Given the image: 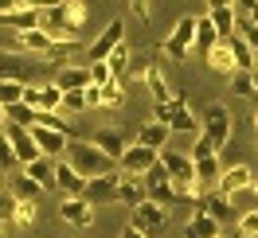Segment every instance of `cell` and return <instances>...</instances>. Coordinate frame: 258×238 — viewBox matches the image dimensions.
Here are the masks:
<instances>
[{
	"instance_id": "16",
	"label": "cell",
	"mask_w": 258,
	"mask_h": 238,
	"mask_svg": "<svg viewBox=\"0 0 258 238\" xmlns=\"http://www.w3.org/2000/svg\"><path fill=\"white\" fill-rule=\"evenodd\" d=\"M55 43H59V39H55L51 32H43V28H32V32H20L16 35V47L20 51H32V55H39V59H47Z\"/></svg>"
},
{
	"instance_id": "7",
	"label": "cell",
	"mask_w": 258,
	"mask_h": 238,
	"mask_svg": "<svg viewBox=\"0 0 258 238\" xmlns=\"http://www.w3.org/2000/svg\"><path fill=\"white\" fill-rule=\"evenodd\" d=\"M145 188H149V199H153V203H161V207H168V203H176V199H180V195H176V184H172V176H168V168H164L161 160L145 172Z\"/></svg>"
},
{
	"instance_id": "18",
	"label": "cell",
	"mask_w": 258,
	"mask_h": 238,
	"mask_svg": "<svg viewBox=\"0 0 258 238\" xmlns=\"http://www.w3.org/2000/svg\"><path fill=\"white\" fill-rule=\"evenodd\" d=\"M55 188L63 191V199H75V195L86 191V180H82V176L63 160V164H55Z\"/></svg>"
},
{
	"instance_id": "17",
	"label": "cell",
	"mask_w": 258,
	"mask_h": 238,
	"mask_svg": "<svg viewBox=\"0 0 258 238\" xmlns=\"http://www.w3.org/2000/svg\"><path fill=\"white\" fill-rule=\"evenodd\" d=\"M145 199H149V188H145L141 176H117V203H125L133 211V207L145 203Z\"/></svg>"
},
{
	"instance_id": "10",
	"label": "cell",
	"mask_w": 258,
	"mask_h": 238,
	"mask_svg": "<svg viewBox=\"0 0 258 238\" xmlns=\"http://www.w3.org/2000/svg\"><path fill=\"white\" fill-rule=\"evenodd\" d=\"M4 137H8V144H12V152H16V164L24 168V164H32V160H39V148H35V137L28 125H4Z\"/></svg>"
},
{
	"instance_id": "32",
	"label": "cell",
	"mask_w": 258,
	"mask_h": 238,
	"mask_svg": "<svg viewBox=\"0 0 258 238\" xmlns=\"http://www.w3.org/2000/svg\"><path fill=\"white\" fill-rule=\"evenodd\" d=\"M129 59H133V55H129V47H125V43H121V47H117V51L110 55V59H106V63H110V74H113L117 82H121V86H125V78H129Z\"/></svg>"
},
{
	"instance_id": "48",
	"label": "cell",
	"mask_w": 258,
	"mask_h": 238,
	"mask_svg": "<svg viewBox=\"0 0 258 238\" xmlns=\"http://www.w3.org/2000/svg\"><path fill=\"white\" fill-rule=\"evenodd\" d=\"M82 94H86V106H90V110H94V106H102V90H98V86H86Z\"/></svg>"
},
{
	"instance_id": "54",
	"label": "cell",
	"mask_w": 258,
	"mask_h": 238,
	"mask_svg": "<svg viewBox=\"0 0 258 238\" xmlns=\"http://www.w3.org/2000/svg\"><path fill=\"white\" fill-rule=\"evenodd\" d=\"M250 78H254V98H258V70H250Z\"/></svg>"
},
{
	"instance_id": "55",
	"label": "cell",
	"mask_w": 258,
	"mask_h": 238,
	"mask_svg": "<svg viewBox=\"0 0 258 238\" xmlns=\"http://www.w3.org/2000/svg\"><path fill=\"white\" fill-rule=\"evenodd\" d=\"M0 191H8V188H4V172H0Z\"/></svg>"
},
{
	"instance_id": "3",
	"label": "cell",
	"mask_w": 258,
	"mask_h": 238,
	"mask_svg": "<svg viewBox=\"0 0 258 238\" xmlns=\"http://www.w3.org/2000/svg\"><path fill=\"white\" fill-rule=\"evenodd\" d=\"M204 141L219 152V148H227V141H231V129H235V121H231V113H227V106H219V102H211V106H204Z\"/></svg>"
},
{
	"instance_id": "46",
	"label": "cell",
	"mask_w": 258,
	"mask_h": 238,
	"mask_svg": "<svg viewBox=\"0 0 258 238\" xmlns=\"http://www.w3.org/2000/svg\"><path fill=\"white\" fill-rule=\"evenodd\" d=\"M12 164H16V152H12V144H8V137L0 133V172H4V168H12Z\"/></svg>"
},
{
	"instance_id": "40",
	"label": "cell",
	"mask_w": 258,
	"mask_h": 238,
	"mask_svg": "<svg viewBox=\"0 0 258 238\" xmlns=\"http://www.w3.org/2000/svg\"><path fill=\"white\" fill-rule=\"evenodd\" d=\"M35 125H43V129H55V133H63V137L71 133V121H67L63 113H43V110H39V121H35Z\"/></svg>"
},
{
	"instance_id": "9",
	"label": "cell",
	"mask_w": 258,
	"mask_h": 238,
	"mask_svg": "<svg viewBox=\"0 0 258 238\" xmlns=\"http://www.w3.org/2000/svg\"><path fill=\"white\" fill-rule=\"evenodd\" d=\"M196 180H200V188H208V184H219V176H223V164H219V156H215V148H211L208 141H196Z\"/></svg>"
},
{
	"instance_id": "12",
	"label": "cell",
	"mask_w": 258,
	"mask_h": 238,
	"mask_svg": "<svg viewBox=\"0 0 258 238\" xmlns=\"http://www.w3.org/2000/svg\"><path fill=\"white\" fill-rule=\"evenodd\" d=\"M254 188V176H250V168L246 164H235V168H223V176H219V184H215V191L223 195V199H235L239 191Z\"/></svg>"
},
{
	"instance_id": "51",
	"label": "cell",
	"mask_w": 258,
	"mask_h": 238,
	"mask_svg": "<svg viewBox=\"0 0 258 238\" xmlns=\"http://www.w3.org/2000/svg\"><path fill=\"white\" fill-rule=\"evenodd\" d=\"M121 238H149V234H145V230H137V226H133V222H129L125 230H121Z\"/></svg>"
},
{
	"instance_id": "2",
	"label": "cell",
	"mask_w": 258,
	"mask_h": 238,
	"mask_svg": "<svg viewBox=\"0 0 258 238\" xmlns=\"http://www.w3.org/2000/svg\"><path fill=\"white\" fill-rule=\"evenodd\" d=\"M161 164L168 168V176H172V184H176V195H180V199H188V195H196V199H200L196 160L188 156V152H172V148H164V152H161Z\"/></svg>"
},
{
	"instance_id": "27",
	"label": "cell",
	"mask_w": 258,
	"mask_h": 238,
	"mask_svg": "<svg viewBox=\"0 0 258 238\" xmlns=\"http://www.w3.org/2000/svg\"><path fill=\"white\" fill-rule=\"evenodd\" d=\"M215 43H219V32H215V24H211L208 16H200V20H196V51L208 59V51L215 47Z\"/></svg>"
},
{
	"instance_id": "39",
	"label": "cell",
	"mask_w": 258,
	"mask_h": 238,
	"mask_svg": "<svg viewBox=\"0 0 258 238\" xmlns=\"http://www.w3.org/2000/svg\"><path fill=\"white\" fill-rule=\"evenodd\" d=\"M12 219H16V195L12 191H0V230L12 226Z\"/></svg>"
},
{
	"instance_id": "50",
	"label": "cell",
	"mask_w": 258,
	"mask_h": 238,
	"mask_svg": "<svg viewBox=\"0 0 258 238\" xmlns=\"http://www.w3.org/2000/svg\"><path fill=\"white\" fill-rule=\"evenodd\" d=\"M20 0H0V16H8V12H16Z\"/></svg>"
},
{
	"instance_id": "23",
	"label": "cell",
	"mask_w": 258,
	"mask_h": 238,
	"mask_svg": "<svg viewBox=\"0 0 258 238\" xmlns=\"http://www.w3.org/2000/svg\"><path fill=\"white\" fill-rule=\"evenodd\" d=\"M184 238H219V222L211 215H204V211H196L188 219V226H184Z\"/></svg>"
},
{
	"instance_id": "11",
	"label": "cell",
	"mask_w": 258,
	"mask_h": 238,
	"mask_svg": "<svg viewBox=\"0 0 258 238\" xmlns=\"http://www.w3.org/2000/svg\"><path fill=\"white\" fill-rule=\"evenodd\" d=\"M157 160H161V152H153V148H145V144L133 141L125 152H121L117 168H125V176H141V180H145V172L153 168V164H157Z\"/></svg>"
},
{
	"instance_id": "34",
	"label": "cell",
	"mask_w": 258,
	"mask_h": 238,
	"mask_svg": "<svg viewBox=\"0 0 258 238\" xmlns=\"http://www.w3.org/2000/svg\"><path fill=\"white\" fill-rule=\"evenodd\" d=\"M59 106H63V90H59L55 82L39 86V110L43 113H59Z\"/></svg>"
},
{
	"instance_id": "30",
	"label": "cell",
	"mask_w": 258,
	"mask_h": 238,
	"mask_svg": "<svg viewBox=\"0 0 258 238\" xmlns=\"http://www.w3.org/2000/svg\"><path fill=\"white\" fill-rule=\"evenodd\" d=\"M24 90H28V82L0 78V106H4V110H8V106H20V102H24Z\"/></svg>"
},
{
	"instance_id": "38",
	"label": "cell",
	"mask_w": 258,
	"mask_h": 238,
	"mask_svg": "<svg viewBox=\"0 0 258 238\" xmlns=\"http://www.w3.org/2000/svg\"><path fill=\"white\" fill-rule=\"evenodd\" d=\"M82 110H90V106H86V94H82V90H67L59 113H82Z\"/></svg>"
},
{
	"instance_id": "29",
	"label": "cell",
	"mask_w": 258,
	"mask_h": 238,
	"mask_svg": "<svg viewBox=\"0 0 258 238\" xmlns=\"http://www.w3.org/2000/svg\"><path fill=\"white\" fill-rule=\"evenodd\" d=\"M208 66H211V70H219V74H231V70H235V59H231L227 39H219V43L208 51Z\"/></svg>"
},
{
	"instance_id": "13",
	"label": "cell",
	"mask_w": 258,
	"mask_h": 238,
	"mask_svg": "<svg viewBox=\"0 0 258 238\" xmlns=\"http://www.w3.org/2000/svg\"><path fill=\"white\" fill-rule=\"evenodd\" d=\"M59 215H63V222H71L75 230H90V226H94V207L86 203L82 195L63 199V203H59Z\"/></svg>"
},
{
	"instance_id": "15",
	"label": "cell",
	"mask_w": 258,
	"mask_h": 238,
	"mask_svg": "<svg viewBox=\"0 0 258 238\" xmlns=\"http://www.w3.org/2000/svg\"><path fill=\"white\" fill-rule=\"evenodd\" d=\"M32 137H35V148H39V156H47V160H55V156H67V137L63 133H55V129H43V125H32Z\"/></svg>"
},
{
	"instance_id": "47",
	"label": "cell",
	"mask_w": 258,
	"mask_h": 238,
	"mask_svg": "<svg viewBox=\"0 0 258 238\" xmlns=\"http://www.w3.org/2000/svg\"><path fill=\"white\" fill-rule=\"evenodd\" d=\"M129 8H133V16L141 20V24L149 20V0H129Z\"/></svg>"
},
{
	"instance_id": "36",
	"label": "cell",
	"mask_w": 258,
	"mask_h": 238,
	"mask_svg": "<svg viewBox=\"0 0 258 238\" xmlns=\"http://www.w3.org/2000/svg\"><path fill=\"white\" fill-rule=\"evenodd\" d=\"M32 222H35V199H16V219H12V226L28 230Z\"/></svg>"
},
{
	"instance_id": "5",
	"label": "cell",
	"mask_w": 258,
	"mask_h": 238,
	"mask_svg": "<svg viewBox=\"0 0 258 238\" xmlns=\"http://www.w3.org/2000/svg\"><path fill=\"white\" fill-rule=\"evenodd\" d=\"M153 121H164L168 133H196V113L184 98H172V102L157 106V117H153Z\"/></svg>"
},
{
	"instance_id": "25",
	"label": "cell",
	"mask_w": 258,
	"mask_h": 238,
	"mask_svg": "<svg viewBox=\"0 0 258 238\" xmlns=\"http://www.w3.org/2000/svg\"><path fill=\"white\" fill-rule=\"evenodd\" d=\"M0 28H16V32H32V28H39V12H35V8H16V12L0 16Z\"/></svg>"
},
{
	"instance_id": "37",
	"label": "cell",
	"mask_w": 258,
	"mask_h": 238,
	"mask_svg": "<svg viewBox=\"0 0 258 238\" xmlns=\"http://www.w3.org/2000/svg\"><path fill=\"white\" fill-rule=\"evenodd\" d=\"M39 184H35V180H28V176L20 172L16 176V188H12V195H16V199H35V203H39Z\"/></svg>"
},
{
	"instance_id": "35",
	"label": "cell",
	"mask_w": 258,
	"mask_h": 238,
	"mask_svg": "<svg viewBox=\"0 0 258 238\" xmlns=\"http://www.w3.org/2000/svg\"><path fill=\"white\" fill-rule=\"evenodd\" d=\"M8 121H12V125H28V129H32L35 121H39V110L24 106V102H20V106H8Z\"/></svg>"
},
{
	"instance_id": "26",
	"label": "cell",
	"mask_w": 258,
	"mask_h": 238,
	"mask_svg": "<svg viewBox=\"0 0 258 238\" xmlns=\"http://www.w3.org/2000/svg\"><path fill=\"white\" fill-rule=\"evenodd\" d=\"M208 20L215 24L219 39H231V35H235V28H239V16H235V8H208Z\"/></svg>"
},
{
	"instance_id": "56",
	"label": "cell",
	"mask_w": 258,
	"mask_h": 238,
	"mask_svg": "<svg viewBox=\"0 0 258 238\" xmlns=\"http://www.w3.org/2000/svg\"><path fill=\"white\" fill-rule=\"evenodd\" d=\"M254 133H258V110H254Z\"/></svg>"
},
{
	"instance_id": "31",
	"label": "cell",
	"mask_w": 258,
	"mask_h": 238,
	"mask_svg": "<svg viewBox=\"0 0 258 238\" xmlns=\"http://www.w3.org/2000/svg\"><path fill=\"white\" fill-rule=\"evenodd\" d=\"M231 94L235 98H250L258 106V98H254V78H250V70H231Z\"/></svg>"
},
{
	"instance_id": "21",
	"label": "cell",
	"mask_w": 258,
	"mask_h": 238,
	"mask_svg": "<svg viewBox=\"0 0 258 238\" xmlns=\"http://www.w3.org/2000/svg\"><path fill=\"white\" fill-rule=\"evenodd\" d=\"M55 86L59 90H86L90 86V66H63L59 74H55Z\"/></svg>"
},
{
	"instance_id": "24",
	"label": "cell",
	"mask_w": 258,
	"mask_h": 238,
	"mask_svg": "<svg viewBox=\"0 0 258 238\" xmlns=\"http://www.w3.org/2000/svg\"><path fill=\"white\" fill-rule=\"evenodd\" d=\"M196 211H204V215H211L215 222H223L227 215H231V199H223L219 191H215V195H200V199H196Z\"/></svg>"
},
{
	"instance_id": "20",
	"label": "cell",
	"mask_w": 258,
	"mask_h": 238,
	"mask_svg": "<svg viewBox=\"0 0 258 238\" xmlns=\"http://www.w3.org/2000/svg\"><path fill=\"white\" fill-rule=\"evenodd\" d=\"M137 144H145V148H153V152H164V141H168V125L164 121H145V125L137 129V137H133Z\"/></svg>"
},
{
	"instance_id": "43",
	"label": "cell",
	"mask_w": 258,
	"mask_h": 238,
	"mask_svg": "<svg viewBox=\"0 0 258 238\" xmlns=\"http://www.w3.org/2000/svg\"><path fill=\"white\" fill-rule=\"evenodd\" d=\"M235 16L258 28V0H235Z\"/></svg>"
},
{
	"instance_id": "22",
	"label": "cell",
	"mask_w": 258,
	"mask_h": 238,
	"mask_svg": "<svg viewBox=\"0 0 258 238\" xmlns=\"http://www.w3.org/2000/svg\"><path fill=\"white\" fill-rule=\"evenodd\" d=\"M24 176H28V180H35L43 191L55 188V160H47V156L32 160V164H24Z\"/></svg>"
},
{
	"instance_id": "6",
	"label": "cell",
	"mask_w": 258,
	"mask_h": 238,
	"mask_svg": "<svg viewBox=\"0 0 258 238\" xmlns=\"http://www.w3.org/2000/svg\"><path fill=\"white\" fill-rule=\"evenodd\" d=\"M121 43H125V20H110V24L102 28V35L86 47V55H90V63H106Z\"/></svg>"
},
{
	"instance_id": "1",
	"label": "cell",
	"mask_w": 258,
	"mask_h": 238,
	"mask_svg": "<svg viewBox=\"0 0 258 238\" xmlns=\"http://www.w3.org/2000/svg\"><path fill=\"white\" fill-rule=\"evenodd\" d=\"M67 164L82 176V180H94V176H110L117 164H113L94 141H71L67 144Z\"/></svg>"
},
{
	"instance_id": "33",
	"label": "cell",
	"mask_w": 258,
	"mask_h": 238,
	"mask_svg": "<svg viewBox=\"0 0 258 238\" xmlns=\"http://www.w3.org/2000/svg\"><path fill=\"white\" fill-rule=\"evenodd\" d=\"M145 86H149V94H153V102H157V106H164V102H172V90H168V82L161 78V70H157V66L149 70Z\"/></svg>"
},
{
	"instance_id": "19",
	"label": "cell",
	"mask_w": 258,
	"mask_h": 238,
	"mask_svg": "<svg viewBox=\"0 0 258 238\" xmlns=\"http://www.w3.org/2000/svg\"><path fill=\"white\" fill-rule=\"evenodd\" d=\"M94 144L113 160V164H117V160H121V152L129 148V137H121L117 129H98V133H94Z\"/></svg>"
},
{
	"instance_id": "53",
	"label": "cell",
	"mask_w": 258,
	"mask_h": 238,
	"mask_svg": "<svg viewBox=\"0 0 258 238\" xmlns=\"http://www.w3.org/2000/svg\"><path fill=\"white\" fill-rule=\"evenodd\" d=\"M4 125H8V110L0 106V133H4Z\"/></svg>"
},
{
	"instance_id": "41",
	"label": "cell",
	"mask_w": 258,
	"mask_h": 238,
	"mask_svg": "<svg viewBox=\"0 0 258 238\" xmlns=\"http://www.w3.org/2000/svg\"><path fill=\"white\" fill-rule=\"evenodd\" d=\"M67 24H71V32H79L86 24V4L82 0H67Z\"/></svg>"
},
{
	"instance_id": "28",
	"label": "cell",
	"mask_w": 258,
	"mask_h": 238,
	"mask_svg": "<svg viewBox=\"0 0 258 238\" xmlns=\"http://www.w3.org/2000/svg\"><path fill=\"white\" fill-rule=\"evenodd\" d=\"M227 47H231L235 70H254V51L246 47V39H242V35H231V39H227Z\"/></svg>"
},
{
	"instance_id": "4",
	"label": "cell",
	"mask_w": 258,
	"mask_h": 238,
	"mask_svg": "<svg viewBox=\"0 0 258 238\" xmlns=\"http://www.w3.org/2000/svg\"><path fill=\"white\" fill-rule=\"evenodd\" d=\"M196 47V16H180L176 28L168 32L164 39V59H172V63H184Z\"/></svg>"
},
{
	"instance_id": "8",
	"label": "cell",
	"mask_w": 258,
	"mask_h": 238,
	"mask_svg": "<svg viewBox=\"0 0 258 238\" xmlns=\"http://www.w3.org/2000/svg\"><path fill=\"white\" fill-rule=\"evenodd\" d=\"M133 226H137V230H145L149 238L164 234V226H168V207L153 203V199L137 203V207H133Z\"/></svg>"
},
{
	"instance_id": "44",
	"label": "cell",
	"mask_w": 258,
	"mask_h": 238,
	"mask_svg": "<svg viewBox=\"0 0 258 238\" xmlns=\"http://www.w3.org/2000/svg\"><path fill=\"white\" fill-rule=\"evenodd\" d=\"M106 82H113V74H110V63H90V86H106Z\"/></svg>"
},
{
	"instance_id": "52",
	"label": "cell",
	"mask_w": 258,
	"mask_h": 238,
	"mask_svg": "<svg viewBox=\"0 0 258 238\" xmlns=\"http://www.w3.org/2000/svg\"><path fill=\"white\" fill-rule=\"evenodd\" d=\"M208 8H235V0H208Z\"/></svg>"
},
{
	"instance_id": "14",
	"label": "cell",
	"mask_w": 258,
	"mask_h": 238,
	"mask_svg": "<svg viewBox=\"0 0 258 238\" xmlns=\"http://www.w3.org/2000/svg\"><path fill=\"white\" fill-rule=\"evenodd\" d=\"M82 199L90 207L98 203H117V176H94V180H86V191H82Z\"/></svg>"
},
{
	"instance_id": "49",
	"label": "cell",
	"mask_w": 258,
	"mask_h": 238,
	"mask_svg": "<svg viewBox=\"0 0 258 238\" xmlns=\"http://www.w3.org/2000/svg\"><path fill=\"white\" fill-rule=\"evenodd\" d=\"M24 106L39 110V86H28V90H24Z\"/></svg>"
},
{
	"instance_id": "42",
	"label": "cell",
	"mask_w": 258,
	"mask_h": 238,
	"mask_svg": "<svg viewBox=\"0 0 258 238\" xmlns=\"http://www.w3.org/2000/svg\"><path fill=\"white\" fill-rule=\"evenodd\" d=\"M102 106H106V110H117V106H121V82L117 78L102 86Z\"/></svg>"
},
{
	"instance_id": "45",
	"label": "cell",
	"mask_w": 258,
	"mask_h": 238,
	"mask_svg": "<svg viewBox=\"0 0 258 238\" xmlns=\"http://www.w3.org/2000/svg\"><path fill=\"white\" fill-rule=\"evenodd\" d=\"M239 234L242 238H258V211H246L239 219Z\"/></svg>"
}]
</instances>
